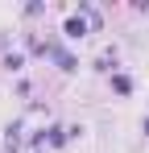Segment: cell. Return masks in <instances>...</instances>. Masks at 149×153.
Segmentation results:
<instances>
[{
    "label": "cell",
    "instance_id": "obj_2",
    "mask_svg": "<svg viewBox=\"0 0 149 153\" xmlns=\"http://www.w3.org/2000/svg\"><path fill=\"white\" fill-rule=\"evenodd\" d=\"M112 87H116L120 95H128V91H133V79L128 75H112Z\"/></svg>",
    "mask_w": 149,
    "mask_h": 153
},
{
    "label": "cell",
    "instance_id": "obj_3",
    "mask_svg": "<svg viewBox=\"0 0 149 153\" xmlns=\"http://www.w3.org/2000/svg\"><path fill=\"white\" fill-rule=\"evenodd\" d=\"M4 66H8V71H21L25 58H21V54H8V58H4Z\"/></svg>",
    "mask_w": 149,
    "mask_h": 153
},
{
    "label": "cell",
    "instance_id": "obj_1",
    "mask_svg": "<svg viewBox=\"0 0 149 153\" xmlns=\"http://www.w3.org/2000/svg\"><path fill=\"white\" fill-rule=\"evenodd\" d=\"M62 33H66V37H83V33H87V21H83V17H66Z\"/></svg>",
    "mask_w": 149,
    "mask_h": 153
}]
</instances>
